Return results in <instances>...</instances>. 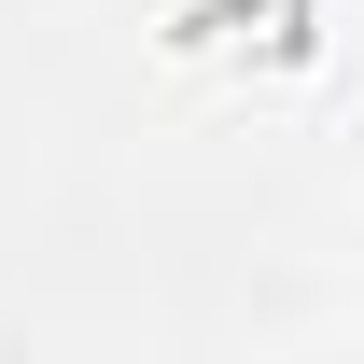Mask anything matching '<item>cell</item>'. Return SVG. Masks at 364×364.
<instances>
[{"mask_svg": "<svg viewBox=\"0 0 364 364\" xmlns=\"http://www.w3.org/2000/svg\"><path fill=\"white\" fill-rule=\"evenodd\" d=\"M168 43L182 56H267V70H294L322 43V0H182Z\"/></svg>", "mask_w": 364, "mask_h": 364, "instance_id": "1", "label": "cell"}]
</instances>
